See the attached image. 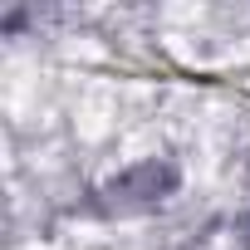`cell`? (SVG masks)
<instances>
[{
  "label": "cell",
  "instance_id": "1",
  "mask_svg": "<svg viewBox=\"0 0 250 250\" xmlns=\"http://www.w3.org/2000/svg\"><path fill=\"white\" fill-rule=\"evenodd\" d=\"M172 187H177V172H172V167L143 162V167H133V172H123L113 187H103V196H108V211H138V206L162 201Z\"/></svg>",
  "mask_w": 250,
  "mask_h": 250
},
{
  "label": "cell",
  "instance_id": "2",
  "mask_svg": "<svg viewBox=\"0 0 250 250\" xmlns=\"http://www.w3.org/2000/svg\"><path fill=\"white\" fill-rule=\"evenodd\" d=\"M245 250H250V221H245Z\"/></svg>",
  "mask_w": 250,
  "mask_h": 250
}]
</instances>
